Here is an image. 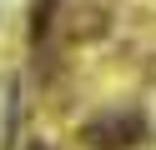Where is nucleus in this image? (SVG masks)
Wrapping results in <instances>:
<instances>
[{
  "instance_id": "obj_1",
  "label": "nucleus",
  "mask_w": 156,
  "mask_h": 150,
  "mask_svg": "<svg viewBox=\"0 0 156 150\" xmlns=\"http://www.w3.org/2000/svg\"><path fill=\"white\" fill-rule=\"evenodd\" d=\"M81 140L96 145V150H131V145L146 140V120L136 115V110H106V115H91V120H86Z\"/></svg>"
}]
</instances>
